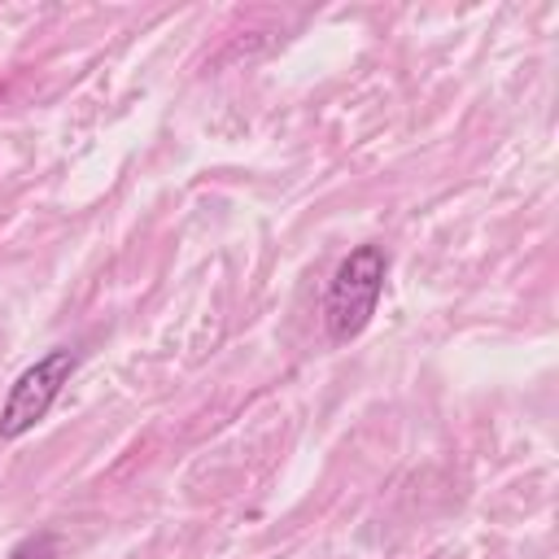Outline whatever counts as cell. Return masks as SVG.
<instances>
[{
  "label": "cell",
  "instance_id": "2",
  "mask_svg": "<svg viewBox=\"0 0 559 559\" xmlns=\"http://www.w3.org/2000/svg\"><path fill=\"white\" fill-rule=\"evenodd\" d=\"M74 371V349H48L44 358H35L9 389L4 406H0V437L4 441H17L26 437L35 424H44V415L52 411V402L61 397L66 380Z\"/></svg>",
  "mask_w": 559,
  "mask_h": 559
},
{
  "label": "cell",
  "instance_id": "3",
  "mask_svg": "<svg viewBox=\"0 0 559 559\" xmlns=\"http://www.w3.org/2000/svg\"><path fill=\"white\" fill-rule=\"evenodd\" d=\"M9 559H57V537L52 533H31L9 550Z\"/></svg>",
  "mask_w": 559,
  "mask_h": 559
},
{
  "label": "cell",
  "instance_id": "1",
  "mask_svg": "<svg viewBox=\"0 0 559 559\" xmlns=\"http://www.w3.org/2000/svg\"><path fill=\"white\" fill-rule=\"evenodd\" d=\"M384 275H389V253L380 245H358L341 258V266L332 271L328 297H323V323L336 345L354 341L371 323L380 293H384Z\"/></svg>",
  "mask_w": 559,
  "mask_h": 559
}]
</instances>
